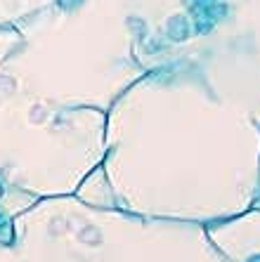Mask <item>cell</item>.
<instances>
[{"instance_id": "6da1fadb", "label": "cell", "mask_w": 260, "mask_h": 262, "mask_svg": "<svg viewBox=\"0 0 260 262\" xmlns=\"http://www.w3.org/2000/svg\"><path fill=\"white\" fill-rule=\"evenodd\" d=\"M158 0H57L19 21L5 69L38 97L67 109L109 106L147 69Z\"/></svg>"}, {"instance_id": "7a4b0ae2", "label": "cell", "mask_w": 260, "mask_h": 262, "mask_svg": "<svg viewBox=\"0 0 260 262\" xmlns=\"http://www.w3.org/2000/svg\"><path fill=\"white\" fill-rule=\"evenodd\" d=\"M14 40L17 31L0 26V182L36 199L64 194L102 161L107 114L26 90L5 69Z\"/></svg>"}, {"instance_id": "277c9868", "label": "cell", "mask_w": 260, "mask_h": 262, "mask_svg": "<svg viewBox=\"0 0 260 262\" xmlns=\"http://www.w3.org/2000/svg\"><path fill=\"white\" fill-rule=\"evenodd\" d=\"M57 0H0V26H17Z\"/></svg>"}, {"instance_id": "5b68a950", "label": "cell", "mask_w": 260, "mask_h": 262, "mask_svg": "<svg viewBox=\"0 0 260 262\" xmlns=\"http://www.w3.org/2000/svg\"><path fill=\"white\" fill-rule=\"evenodd\" d=\"M36 201V196L26 194V191H19L14 187H7V184L0 182V229L7 227L17 217L22 210L31 206V203Z\"/></svg>"}, {"instance_id": "3957f363", "label": "cell", "mask_w": 260, "mask_h": 262, "mask_svg": "<svg viewBox=\"0 0 260 262\" xmlns=\"http://www.w3.org/2000/svg\"><path fill=\"white\" fill-rule=\"evenodd\" d=\"M244 0H158L151 36L139 50L147 71L187 61Z\"/></svg>"}]
</instances>
